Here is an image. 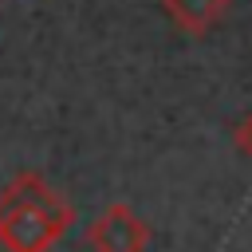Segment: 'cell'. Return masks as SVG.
<instances>
[{"mask_svg": "<svg viewBox=\"0 0 252 252\" xmlns=\"http://www.w3.org/2000/svg\"><path fill=\"white\" fill-rule=\"evenodd\" d=\"M75 224V209L43 173L20 169L0 189V248L4 252H51Z\"/></svg>", "mask_w": 252, "mask_h": 252, "instance_id": "1", "label": "cell"}, {"mask_svg": "<svg viewBox=\"0 0 252 252\" xmlns=\"http://www.w3.org/2000/svg\"><path fill=\"white\" fill-rule=\"evenodd\" d=\"M87 244L94 252H146L150 244V224L122 201L106 205L91 224H87Z\"/></svg>", "mask_w": 252, "mask_h": 252, "instance_id": "2", "label": "cell"}, {"mask_svg": "<svg viewBox=\"0 0 252 252\" xmlns=\"http://www.w3.org/2000/svg\"><path fill=\"white\" fill-rule=\"evenodd\" d=\"M161 12L185 35H205L228 16V0H161Z\"/></svg>", "mask_w": 252, "mask_h": 252, "instance_id": "3", "label": "cell"}, {"mask_svg": "<svg viewBox=\"0 0 252 252\" xmlns=\"http://www.w3.org/2000/svg\"><path fill=\"white\" fill-rule=\"evenodd\" d=\"M232 142H236L240 158H244V161H252V110H244V118L236 122V130H232Z\"/></svg>", "mask_w": 252, "mask_h": 252, "instance_id": "4", "label": "cell"}]
</instances>
